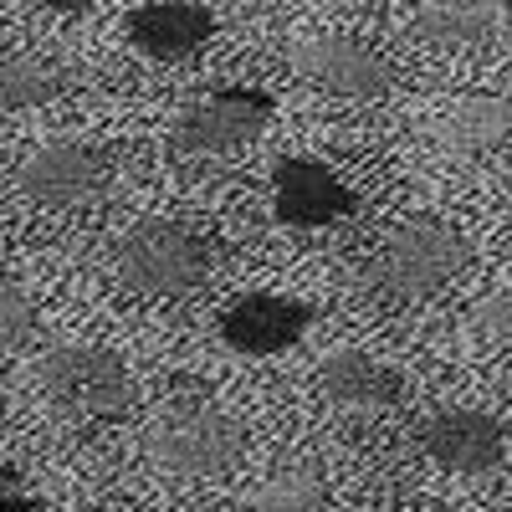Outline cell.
Returning <instances> with one entry per match:
<instances>
[{
	"label": "cell",
	"mask_w": 512,
	"mask_h": 512,
	"mask_svg": "<svg viewBox=\"0 0 512 512\" xmlns=\"http://www.w3.org/2000/svg\"><path fill=\"white\" fill-rule=\"evenodd\" d=\"M466 262H472V246L456 226L405 221L369 262V292L379 303H425L441 287H451L466 272Z\"/></svg>",
	"instance_id": "6da1fadb"
},
{
	"label": "cell",
	"mask_w": 512,
	"mask_h": 512,
	"mask_svg": "<svg viewBox=\"0 0 512 512\" xmlns=\"http://www.w3.org/2000/svg\"><path fill=\"white\" fill-rule=\"evenodd\" d=\"M144 451L169 477H226L241 461V425L221 405L175 400L149 420Z\"/></svg>",
	"instance_id": "7a4b0ae2"
},
{
	"label": "cell",
	"mask_w": 512,
	"mask_h": 512,
	"mask_svg": "<svg viewBox=\"0 0 512 512\" xmlns=\"http://www.w3.org/2000/svg\"><path fill=\"white\" fill-rule=\"evenodd\" d=\"M118 282L139 297H190L210 277V246L180 221H139L113 251Z\"/></svg>",
	"instance_id": "3957f363"
},
{
	"label": "cell",
	"mask_w": 512,
	"mask_h": 512,
	"mask_svg": "<svg viewBox=\"0 0 512 512\" xmlns=\"http://www.w3.org/2000/svg\"><path fill=\"white\" fill-rule=\"evenodd\" d=\"M36 379L52 405L82 420H113L134 405V374L113 349H98V344L52 349L36 364Z\"/></svg>",
	"instance_id": "277c9868"
},
{
	"label": "cell",
	"mask_w": 512,
	"mask_h": 512,
	"mask_svg": "<svg viewBox=\"0 0 512 512\" xmlns=\"http://www.w3.org/2000/svg\"><path fill=\"white\" fill-rule=\"evenodd\" d=\"M272 108L277 103L262 88H221L175 118L169 144L180 154H236L272 123Z\"/></svg>",
	"instance_id": "5b68a950"
},
{
	"label": "cell",
	"mask_w": 512,
	"mask_h": 512,
	"mask_svg": "<svg viewBox=\"0 0 512 512\" xmlns=\"http://www.w3.org/2000/svg\"><path fill=\"white\" fill-rule=\"evenodd\" d=\"M113 180V154L98 149V144H47L36 149L26 164H21V195L31 205H47V210H67V205H82L103 195Z\"/></svg>",
	"instance_id": "8992f818"
},
{
	"label": "cell",
	"mask_w": 512,
	"mask_h": 512,
	"mask_svg": "<svg viewBox=\"0 0 512 512\" xmlns=\"http://www.w3.org/2000/svg\"><path fill=\"white\" fill-rule=\"evenodd\" d=\"M420 451L431 456L441 472L482 477L492 466H502V456H507V425L492 410L451 405V410H436L420 425Z\"/></svg>",
	"instance_id": "52a82bcc"
},
{
	"label": "cell",
	"mask_w": 512,
	"mask_h": 512,
	"mask_svg": "<svg viewBox=\"0 0 512 512\" xmlns=\"http://www.w3.org/2000/svg\"><path fill=\"white\" fill-rule=\"evenodd\" d=\"M287 62L308 82H318L323 93H338V98L369 103V98H384L395 88L390 62H384L374 47H364V41H354V36H308L287 52Z\"/></svg>",
	"instance_id": "ba28073f"
},
{
	"label": "cell",
	"mask_w": 512,
	"mask_h": 512,
	"mask_svg": "<svg viewBox=\"0 0 512 512\" xmlns=\"http://www.w3.org/2000/svg\"><path fill=\"white\" fill-rule=\"evenodd\" d=\"M313 328V303H297L282 292H246L221 313V344L246 359L287 354Z\"/></svg>",
	"instance_id": "9c48e42d"
},
{
	"label": "cell",
	"mask_w": 512,
	"mask_h": 512,
	"mask_svg": "<svg viewBox=\"0 0 512 512\" xmlns=\"http://www.w3.org/2000/svg\"><path fill=\"white\" fill-rule=\"evenodd\" d=\"M272 205H277V221L297 226V231H318L354 216L359 195L333 175L323 159H282L277 175H272Z\"/></svg>",
	"instance_id": "30bf717a"
},
{
	"label": "cell",
	"mask_w": 512,
	"mask_h": 512,
	"mask_svg": "<svg viewBox=\"0 0 512 512\" xmlns=\"http://www.w3.org/2000/svg\"><path fill=\"white\" fill-rule=\"evenodd\" d=\"M318 390L344 415H384L405 400V379L395 364H384L364 349H338L318 364Z\"/></svg>",
	"instance_id": "8fae6325"
},
{
	"label": "cell",
	"mask_w": 512,
	"mask_h": 512,
	"mask_svg": "<svg viewBox=\"0 0 512 512\" xmlns=\"http://www.w3.org/2000/svg\"><path fill=\"white\" fill-rule=\"evenodd\" d=\"M128 47H139L154 62H185L195 57L210 36H216V16L195 0H149L128 16Z\"/></svg>",
	"instance_id": "7c38bea8"
},
{
	"label": "cell",
	"mask_w": 512,
	"mask_h": 512,
	"mask_svg": "<svg viewBox=\"0 0 512 512\" xmlns=\"http://www.w3.org/2000/svg\"><path fill=\"white\" fill-rule=\"evenodd\" d=\"M507 31L502 0H431L415 21L410 36L441 52H482Z\"/></svg>",
	"instance_id": "4fadbf2b"
},
{
	"label": "cell",
	"mask_w": 512,
	"mask_h": 512,
	"mask_svg": "<svg viewBox=\"0 0 512 512\" xmlns=\"http://www.w3.org/2000/svg\"><path fill=\"white\" fill-rule=\"evenodd\" d=\"M431 134L456 149V154H487L497 144L512 139V98H497V93H466V98H451Z\"/></svg>",
	"instance_id": "5bb4252c"
},
{
	"label": "cell",
	"mask_w": 512,
	"mask_h": 512,
	"mask_svg": "<svg viewBox=\"0 0 512 512\" xmlns=\"http://www.w3.org/2000/svg\"><path fill=\"white\" fill-rule=\"evenodd\" d=\"M67 88L62 72L36 62L26 52H0V113H21V108H41Z\"/></svg>",
	"instance_id": "9a60e30c"
},
{
	"label": "cell",
	"mask_w": 512,
	"mask_h": 512,
	"mask_svg": "<svg viewBox=\"0 0 512 512\" xmlns=\"http://www.w3.org/2000/svg\"><path fill=\"white\" fill-rule=\"evenodd\" d=\"M231 512H328V487L318 472H282L251 487Z\"/></svg>",
	"instance_id": "2e32d148"
},
{
	"label": "cell",
	"mask_w": 512,
	"mask_h": 512,
	"mask_svg": "<svg viewBox=\"0 0 512 512\" xmlns=\"http://www.w3.org/2000/svg\"><path fill=\"white\" fill-rule=\"evenodd\" d=\"M36 313H31V297L11 282H0V349H16L21 338L31 333Z\"/></svg>",
	"instance_id": "e0dca14e"
},
{
	"label": "cell",
	"mask_w": 512,
	"mask_h": 512,
	"mask_svg": "<svg viewBox=\"0 0 512 512\" xmlns=\"http://www.w3.org/2000/svg\"><path fill=\"white\" fill-rule=\"evenodd\" d=\"M472 328L482 338H507L512 344V287H497V292L482 297V303L472 308Z\"/></svg>",
	"instance_id": "ac0fdd59"
},
{
	"label": "cell",
	"mask_w": 512,
	"mask_h": 512,
	"mask_svg": "<svg viewBox=\"0 0 512 512\" xmlns=\"http://www.w3.org/2000/svg\"><path fill=\"white\" fill-rule=\"evenodd\" d=\"M31 487H26V477L16 472L11 461H0V512H31Z\"/></svg>",
	"instance_id": "d6986e66"
},
{
	"label": "cell",
	"mask_w": 512,
	"mask_h": 512,
	"mask_svg": "<svg viewBox=\"0 0 512 512\" xmlns=\"http://www.w3.org/2000/svg\"><path fill=\"white\" fill-rule=\"evenodd\" d=\"M41 6H52V11H82V6H93V0H41Z\"/></svg>",
	"instance_id": "ffe728a7"
},
{
	"label": "cell",
	"mask_w": 512,
	"mask_h": 512,
	"mask_svg": "<svg viewBox=\"0 0 512 512\" xmlns=\"http://www.w3.org/2000/svg\"><path fill=\"white\" fill-rule=\"evenodd\" d=\"M507 190H512V169H507Z\"/></svg>",
	"instance_id": "44dd1931"
}]
</instances>
